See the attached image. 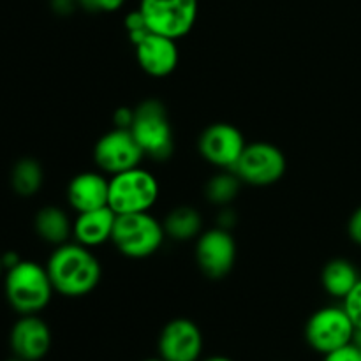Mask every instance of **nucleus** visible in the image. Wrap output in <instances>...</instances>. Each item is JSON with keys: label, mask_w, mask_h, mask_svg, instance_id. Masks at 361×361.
Returning a JSON list of instances; mask_svg holds the SVG:
<instances>
[{"label": "nucleus", "mask_w": 361, "mask_h": 361, "mask_svg": "<svg viewBox=\"0 0 361 361\" xmlns=\"http://www.w3.org/2000/svg\"><path fill=\"white\" fill-rule=\"evenodd\" d=\"M360 279L361 277L355 264L348 259H342V257L328 261L326 267L323 268V274H321V282H323V288L326 289L328 295L341 300H344L353 291Z\"/></svg>", "instance_id": "18"}, {"label": "nucleus", "mask_w": 361, "mask_h": 361, "mask_svg": "<svg viewBox=\"0 0 361 361\" xmlns=\"http://www.w3.org/2000/svg\"><path fill=\"white\" fill-rule=\"evenodd\" d=\"M133 116H134V109H129V108H120L116 109L115 113V126L118 127V129H129L130 123H133Z\"/></svg>", "instance_id": "27"}, {"label": "nucleus", "mask_w": 361, "mask_h": 361, "mask_svg": "<svg viewBox=\"0 0 361 361\" xmlns=\"http://www.w3.org/2000/svg\"><path fill=\"white\" fill-rule=\"evenodd\" d=\"M240 178L233 171L215 175L207 183V197L215 204H228L236 197L240 190Z\"/></svg>", "instance_id": "21"}, {"label": "nucleus", "mask_w": 361, "mask_h": 361, "mask_svg": "<svg viewBox=\"0 0 361 361\" xmlns=\"http://www.w3.org/2000/svg\"><path fill=\"white\" fill-rule=\"evenodd\" d=\"M342 307L348 312V316L351 317L356 330H361V279L358 281V284L353 288V291L345 296L344 305Z\"/></svg>", "instance_id": "23"}, {"label": "nucleus", "mask_w": 361, "mask_h": 361, "mask_svg": "<svg viewBox=\"0 0 361 361\" xmlns=\"http://www.w3.org/2000/svg\"><path fill=\"white\" fill-rule=\"evenodd\" d=\"M2 271H4V263H2V254H0V277H2Z\"/></svg>", "instance_id": "30"}, {"label": "nucleus", "mask_w": 361, "mask_h": 361, "mask_svg": "<svg viewBox=\"0 0 361 361\" xmlns=\"http://www.w3.org/2000/svg\"><path fill=\"white\" fill-rule=\"evenodd\" d=\"M166 238L162 222L152 217L150 212L116 215L111 242L122 256L145 259L161 249Z\"/></svg>", "instance_id": "4"}, {"label": "nucleus", "mask_w": 361, "mask_h": 361, "mask_svg": "<svg viewBox=\"0 0 361 361\" xmlns=\"http://www.w3.org/2000/svg\"><path fill=\"white\" fill-rule=\"evenodd\" d=\"M11 351L23 361H39L51 349V330L37 316H21L9 335Z\"/></svg>", "instance_id": "13"}, {"label": "nucleus", "mask_w": 361, "mask_h": 361, "mask_svg": "<svg viewBox=\"0 0 361 361\" xmlns=\"http://www.w3.org/2000/svg\"><path fill=\"white\" fill-rule=\"evenodd\" d=\"M159 358L164 361H200L203 335L194 321L176 317L162 328L157 342Z\"/></svg>", "instance_id": "12"}, {"label": "nucleus", "mask_w": 361, "mask_h": 361, "mask_svg": "<svg viewBox=\"0 0 361 361\" xmlns=\"http://www.w3.org/2000/svg\"><path fill=\"white\" fill-rule=\"evenodd\" d=\"M196 261L208 279H224L236 261V243L231 233L224 228L201 233L196 242Z\"/></svg>", "instance_id": "10"}, {"label": "nucleus", "mask_w": 361, "mask_h": 361, "mask_svg": "<svg viewBox=\"0 0 361 361\" xmlns=\"http://www.w3.org/2000/svg\"><path fill=\"white\" fill-rule=\"evenodd\" d=\"M116 214L109 207L97 208V210L78 214L73 222V236L80 245L97 247L111 240L113 228H115Z\"/></svg>", "instance_id": "16"}, {"label": "nucleus", "mask_w": 361, "mask_h": 361, "mask_svg": "<svg viewBox=\"0 0 361 361\" xmlns=\"http://www.w3.org/2000/svg\"><path fill=\"white\" fill-rule=\"evenodd\" d=\"M34 229L42 242L59 247L67 243L73 235V222L62 208L48 204L35 214Z\"/></svg>", "instance_id": "17"}, {"label": "nucleus", "mask_w": 361, "mask_h": 361, "mask_svg": "<svg viewBox=\"0 0 361 361\" xmlns=\"http://www.w3.org/2000/svg\"><path fill=\"white\" fill-rule=\"evenodd\" d=\"M44 171L41 162L32 157H23L14 162L11 171V187L20 197H32L41 190Z\"/></svg>", "instance_id": "20"}, {"label": "nucleus", "mask_w": 361, "mask_h": 361, "mask_svg": "<svg viewBox=\"0 0 361 361\" xmlns=\"http://www.w3.org/2000/svg\"><path fill=\"white\" fill-rule=\"evenodd\" d=\"M323 361H361L360 349L351 342V344L344 345V348H338L324 355Z\"/></svg>", "instance_id": "24"}, {"label": "nucleus", "mask_w": 361, "mask_h": 361, "mask_svg": "<svg viewBox=\"0 0 361 361\" xmlns=\"http://www.w3.org/2000/svg\"><path fill=\"white\" fill-rule=\"evenodd\" d=\"M4 293L14 312L32 316L48 307L55 289L46 267L35 261L21 259L16 267L6 270Z\"/></svg>", "instance_id": "2"}, {"label": "nucleus", "mask_w": 361, "mask_h": 361, "mask_svg": "<svg viewBox=\"0 0 361 361\" xmlns=\"http://www.w3.org/2000/svg\"><path fill=\"white\" fill-rule=\"evenodd\" d=\"M355 324L344 307H324L309 317L305 324V341L321 355L351 344L355 338Z\"/></svg>", "instance_id": "7"}, {"label": "nucleus", "mask_w": 361, "mask_h": 361, "mask_svg": "<svg viewBox=\"0 0 361 361\" xmlns=\"http://www.w3.org/2000/svg\"><path fill=\"white\" fill-rule=\"evenodd\" d=\"M143 361H164L162 358H148V360H143Z\"/></svg>", "instance_id": "31"}, {"label": "nucleus", "mask_w": 361, "mask_h": 361, "mask_svg": "<svg viewBox=\"0 0 361 361\" xmlns=\"http://www.w3.org/2000/svg\"><path fill=\"white\" fill-rule=\"evenodd\" d=\"M7 361H23V360H20L18 356H13V358H9Z\"/></svg>", "instance_id": "32"}, {"label": "nucleus", "mask_w": 361, "mask_h": 361, "mask_svg": "<svg viewBox=\"0 0 361 361\" xmlns=\"http://www.w3.org/2000/svg\"><path fill=\"white\" fill-rule=\"evenodd\" d=\"M200 361H235V360L228 358V356H221V355H215V356H210V358H204V360H200Z\"/></svg>", "instance_id": "29"}, {"label": "nucleus", "mask_w": 361, "mask_h": 361, "mask_svg": "<svg viewBox=\"0 0 361 361\" xmlns=\"http://www.w3.org/2000/svg\"><path fill=\"white\" fill-rule=\"evenodd\" d=\"M134 48L137 63L148 76L166 78L178 66V46L171 37L150 32Z\"/></svg>", "instance_id": "14"}, {"label": "nucleus", "mask_w": 361, "mask_h": 361, "mask_svg": "<svg viewBox=\"0 0 361 361\" xmlns=\"http://www.w3.org/2000/svg\"><path fill=\"white\" fill-rule=\"evenodd\" d=\"M123 23H126V30H127V34H129L130 42H133L134 46H136L141 39L147 37V35L152 32L150 28H148L147 21H145V16L141 14L140 9H136V11H133V13L127 14Z\"/></svg>", "instance_id": "22"}, {"label": "nucleus", "mask_w": 361, "mask_h": 361, "mask_svg": "<svg viewBox=\"0 0 361 361\" xmlns=\"http://www.w3.org/2000/svg\"><path fill=\"white\" fill-rule=\"evenodd\" d=\"M356 348H358V349H360V356H361V345H356Z\"/></svg>", "instance_id": "33"}, {"label": "nucleus", "mask_w": 361, "mask_h": 361, "mask_svg": "<svg viewBox=\"0 0 361 361\" xmlns=\"http://www.w3.org/2000/svg\"><path fill=\"white\" fill-rule=\"evenodd\" d=\"M159 200V182L140 166L113 175L109 180L108 207L116 215L150 212Z\"/></svg>", "instance_id": "5"}, {"label": "nucleus", "mask_w": 361, "mask_h": 361, "mask_svg": "<svg viewBox=\"0 0 361 361\" xmlns=\"http://www.w3.org/2000/svg\"><path fill=\"white\" fill-rule=\"evenodd\" d=\"M140 11L152 32L178 41L196 25L200 0H141Z\"/></svg>", "instance_id": "6"}, {"label": "nucleus", "mask_w": 361, "mask_h": 361, "mask_svg": "<svg viewBox=\"0 0 361 361\" xmlns=\"http://www.w3.org/2000/svg\"><path fill=\"white\" fill-rule=\"evenodd\" d=\"M90 11H116L122 7L123 0H81Z\"/></svg>", "instance_id": "25"}, {"label": "nucleus", "mask_w": 361, "mask_h": 361, "mask_svg": "<svg viewBox=\"0 0 361 361\" xmlns=\"http://www.w3.org/2000/svg\"><path fill=\"white\" fill-rule=\"evenodd\" d=\"M245 145L242 130L224 122L208 126L197 141V148L204 161L229 171L240 159Z\"/></svg>", "instance_id": "11"}, {"label": "nucleus", "mask_w": 361, "mask_h": 361, "mask_svg": "<svg viewBox=\"0 0 361 361\" xmlns=\"http://www.w3.org/2000/svg\"><path fill=\"white\" fill-rule=\"evenodd\" d=\"M55 293L80 298L94 291L101 282L102 268L88 247L78 242L59 245L46 263Z\"/></svg>", "instance_id": "1"}, {"label": "nucleus", "mask_w": 361, "mask_h": 361, "mask_svg": "<svg viewBox=\"0 0 361 361\" xmlns=\"http://www.w3.org/2000/svg\"><path fill=\"white\" fill-rule=\"evenodd\" d=\"M143 157V150L136 143L130 130L118 127L99 137L94 148L95 164L111 176L137 168Z\"/></svg>", "instance_id": "9"}, {"label": "nucleus", "mask_w": 361, "mask_h": 361, "mask_svg": "<svg viewBox=\"0 0 361 361\" xmlns=\"http://www.w3.org/2000/svg\"><path fill=\"white\" fill-rule=\"evenodd\" d=\"M129 130L145 157L166 161L173 154V129L168 109L159 99H147L134 108Z\"/></svg>", "instance_id": "3"}, {"label": "nucleus", "mask_w": 361, "mask_h": 361, "mask_svg": "<svg viewBox=\"0 0 361 361\" xmlns=\"http://www.w3.org/2000/svg\"><path fill=\"white\" fill-rule=\"evenodd\" d=\"M286 157L279 147L264 141L245 145L242 155L233 166L235 173L242 183L264 187L277 183L286 173Z\"/></svg>", "instance_id": "8"}, {"label": "nucleus", "mask_w": 361, "mask_h": 361, "mask_svg": "<svg viewBox=\"0 0 361 361\" xmlns=\"http://www.w3.org/2000/svg\"><path fill=\"white\" fill-rule=\"evenodd\" d=\"M109 180L94 171L74 176L67 185V201L78 214L108 207Z\"/></svg>", "instance_id": "15"}, {"label": "nucleus", "mask_w": 361, "mask_h": 361, "mask_svg": "<svg viewBox=\"0 0 361 361\" xmlns=\"http://www.w3.org/2000/svg\"><path fill=\"white\" fill-rule=\"evenodd\" d=\"M21 261V257L18 256L16 252H13V250H9V252L2 254V263H4V270H9V268L16 267L18 263Z\"/></svg>", "instance_id": "28"}, {"label": "nucleus", "mask_w": 361, "mask_h": 361, "mask_svg": "<svg viewBox=\"0 0 361 361\" xmlns=\"http://www.w3.org/2000/svg\"><path fill=\"white\" fill-rule=\"evenodd\" d=\"M348 233H349V238H351L353 242L361 245V207L356 208L355 214H353L351 219H349Z\"/></svg>", "instance_id": "26"}, {"label": "nucleus", "mask_w": 361, "mask_h": 361, "mask_svg": "<svg viewBox=\"0 0 361 361\" xmlns=\"http://www.w3.org/2000/svg\"><path fill=\"white\" fill-rule=\"evenodd\" d=\"M166 236L176 242H189L201 235V215L192 207H176L162 222Z\"/></svg>", "instance_id": "19"}]
</instances>
